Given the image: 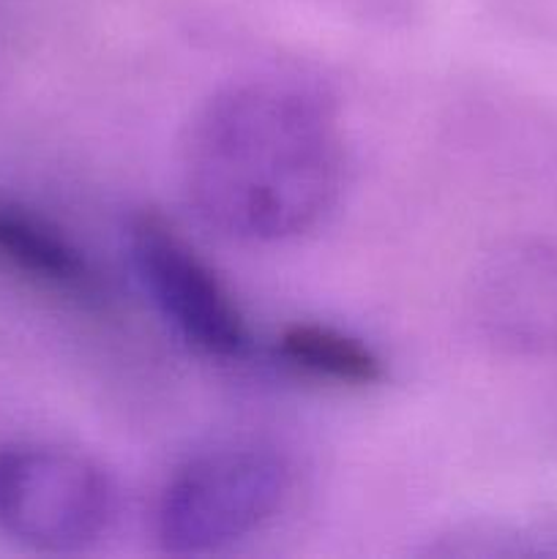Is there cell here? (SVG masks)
<instances>
[{"label": "cell", "instance_id": "7a4b0ae2", "mask_svg": "<svg viewBox=\"0 0 557 559\" xmlns=\"http://www.w3.org/2000/svg\"><path fill=\"white\" fill-rule=\"evenodd\" d=\"M289 491L282 456L262 448H227L173 475L158 500L156 535L169 555H208L271 522Z\"/></svg>", "mask_w": 557, "mask_h": 559}, {"label": "cell", "instance_id": "3957f363", "mask_svg": "<svg viewBox=\"0 0 557 559\" xmlns=\"http://www.w3.org/2000/svg\"><path fill=\"white\" fill-rule=\"evenodd\" d=\"M115 491L107 473L74 451L0 448V530L38 551H74L107 530Z\"/></svg>", "mask_w": 557, "mask_h": 559}, {"label": "cell", "instance_id": "5b68a950", "mask_svg": "<svg viewBox=\"0 0 557 559\" xmlns=\"http://www.w3.org/2000/svg\"><path fill=\"white\" fill-rule=\"evenodd\" d=\"M489 338L511 353H557V246L513 243L489 260L475 289Z\"/></svg>", "mask_w": 557, "mask_h": 559}, {"label": "cell", "instance_id": "6da1fadb", "mask_svg": "<svg viewBox=\"0 0 557 559\" xmlns=\"http://www.w3.org/2000/svg\"><path fill=\"white\" fill-rule=\"evenodd\" d=\"M344 145L331 104L289 82L216 93L191 120L183 183L208 227L271 243L315 227L342 191Z\"/></svg>", "mask_w": 557, "mask_h": 559}, {"label": "cell", "instance_id": "52a82bcc", "mask_svg": "<svg viewBox=\"0 0 557 559\" xmlns=\"http://www.w3.org/2000/svg\"><path fill=\"white\" fill-rule=\"evenodd\" d=\"M276 358L309 380L344 388H371L386 380V364L360 338L315 322L284 328L276 338Z\"/></svg>", "mask_w": 557, "mask_h": 559}, {"label": "cell", "instance_id": "277c9868", "mask_svg": "<svg viewBox=\"0 0 557 559\" xmlns=\"http://www.w3.org/2000/svg\"><path fill=\"white\" fill-rule=\"evenodd\" d=\"M129 246L142 282L158 309L200 353L240 360L251 349L244 311L194 246L156 211H142L129 224Z\"/></svg>", "mask_w": 557, "mask_h": 559}, {"label": "cell", "instance_id": "8992f818", "mask_svg": "<svg viewBox=\"0 0 557 559\" xmlns=\"http://www.w3.org/2000/svg\"><path fill=\"white\" fill-rule=\"evenodd\" d=\"M0 265L80 300H93L102 289L91 262L66 235L9 202H0Z\"/></svg>", "mask_w": 557, "mask_h": 559}]
</instances>
